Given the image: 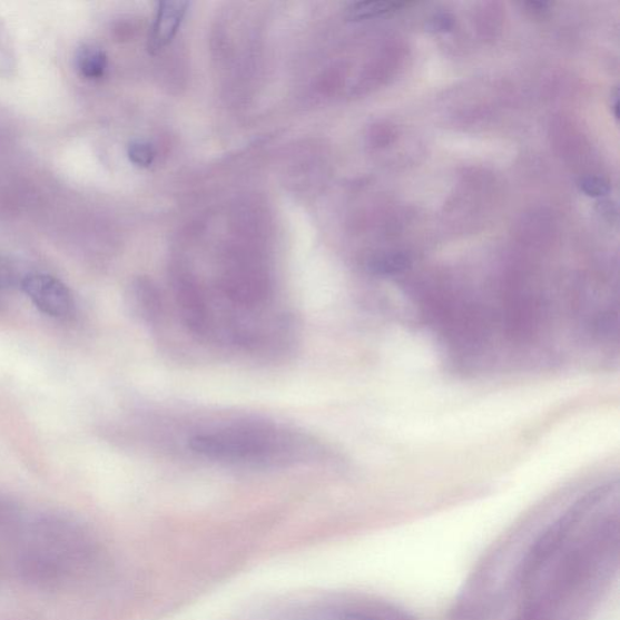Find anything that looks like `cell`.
I'll list each match as a JSON object with an SVG mask.
<instances>
[{"label":"cell","instance_id":"obj_6","mask_svg":"<svg viewBox=\"0 0 620 620\" xmlns=\"http://www.w3.org/2000/svg\"><path fill=\"white\" fill-rule=\"evenodd\" d=\"M411 265V259L407 255L395 253L382 255L371 262V269L380 275H392L406 270Z\"/></svg>","mask_w":620,"mask_h":620},{"label":"cell","instance_id":"obj_5","mask_svg":"<svg viewBox=\"0 0 620 620\" xmlns=\"http://www.w3.org/2000/svg\"><path fill=\"white\" fill-rule=\"evenodd\" d=\"M18 72V55L8 27L0 19V79H9Z\"/></svg>","mask_w":620,"mask_h":620},{"label":"cell","instance_id":"obj_8","mask_svg":"<svg viewBox=\"0 0 620 620\" xmlns=\"http://www.w3.org/2000/svg\"><path fill=\"white\" fill-rule=\"evenodd\" d=\"M128 155L130 160L137 165V167H149L154 163L156 157V151L154 147L145 142H134L130 145Z\"/></svg>","mask_w":620,"mask_h":620},{"label":"cell","instance_id":"obj_4","mask_svg":"<svg viewBox=\"0 0 620 620\" xmlns=\"http://www.w3.org/2000/svg\"><path fill=\"white\" fill-rule=\"evenodd\" d=\"M75 66L81 77L89 80H98L107 71V55L98 46L81 45L75 53Z\"/></svg>","mask_w":620,"mask_h":620},{"label":"cell","instance_id":"obj_2","mask_svg":"<svg viewBox=\"0 0 620 620\" xmlns=\"http://www.w3.org/2000/svg\"><path fill=\"white\" fill-rule=\"evenodd\" d=\"M21 287L38 311L50 318L67 321L76 313V299L72 292L52 275L31 273L22 279Z\"/></svg>","mask_w":620,"mask_h":620},{"label":"cell","instance_id":"obj_1","mask_svg":"<svg viewBox=\"0 0 620 620\" xmlns=\"http://www.w3.org/2000/svg\"><path fill=\"white\" fill-rule=\"evenodd\" d=\"M191 449L206 459L245 465H279L305 461L306 437L267 423H233L198 433Z\"/></svg>","mask_w":620,"mask_h":620},{"label":"cell","instance_id":"obj_9","mask_svg":"<svg viewBox=\"0 0 620 620\" xmlns=\"http://www.w3.org/2000/svg\"><path fill=\"white\" fill-rule=\"evenodd\" d=\"M581 190L589 197H603L609 195L610 186L599 177H585L580 183Z\"/></svg>","mask_w":620,"mask_h":620},{"label":"cell","instance_id":"obj_7","mask_svg":"<svg viewBox=\"0 0 620 620\" xmlns=\"http://www.w3.org/2000/svg\"><path fill=\"white\" fill-rule=\"evenodd\" d=\"M403 4L392 2H362L355 3L348 9V17L353 20H366L383 16Z\"/></svg>","mask_w":620,"mask_h":620},{"label":"cell","instance_id":"obj_3","mask_svg":"<svg viewBox=\"0 0 620 620\" xmlns=\"http://www.w3.org/2000/svg\"><path fill=\"white\" fill-rule=\"evenodd\" d=\"M188 3L165 2L159 6L154 31L150 35V49L160 50L167 47L180 27Z\"/></svg>","mask_w":620,"mask_h":620}]
</instances>
